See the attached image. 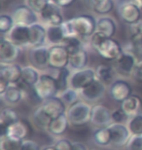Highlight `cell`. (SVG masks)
<instances>
[{"mask_svg":"<svg viewBox=\"0 0 142 150\" xmlns=\"http://www.w3.org/2000/svg\"><path fill=\"white\" fill-rule=\"evenodd\" d=\"M92 107L85 100H79L73 105L69 106L66 110V115L70 125L74 127H82L88 123H90Z\"/></svg>","mask_w":142,"mask_h":150,"instance_id":"6da1fadb","label":"cell"},{"mask_svg":"<svg viewBox=\"0 0 142 150\" xmlns=\"http://www.w3.org/2000/svg\"><path fill=\"white\" fill-rule=\"evenodd\" d=\"M36 97L41 100H46L48 98L56 97L59 93L57 79L50 74H41L38 82L33 88Z\"/></svg>","mask_w":142,"mask_h":150,"instance_id":"7a4b0ae2","label":"cell"},{"mask_svg":"<svg viewBox=\"0 0 142 150\" xmlns=\"http://www.w3.org/2000/svg\"><path fill=\"white\" fill-rule=\"evenodd\" d=\"M75 35L80 38L92 37L96 31L95 19L90 15H80L70 19Z\"/></svg>","mask_w":142,"mask_h":150,"instance_id":"3957f363","label":"cell"},{"mask_svg":"<svg viewBox=\"0 0 142 150\" xmlns=\"http://www.w3.org/2000/svg\"><path fill=\"white\" fill-rule=\"evenodd\" d=\"M101 58L107 61H115L121 56L124 51L117 40L109 37H104L93 48Z\"/></svg>","mask_w":142,"mask_h":150,"instance_id":"277c9868","label":"cell"},{"mask_svg":"<svg viewBox=\"0 0 142 150\" xmlns=\"http://www.w3.org/2000/svg\"><path fill=\"white\" fill-rule=\"evenodd\" d=\"M70 53L63 44L52 45L49 47V67L55 69H61L69 65Z\"/></svg>","mask_w":142,"mask_h":150,"instance_id":"5b68a950","label":"cell"},{"mask_svg":"<svg viewBox=\"0 0 142 150\" xmlns=\"http://www.w3.org/2000/svg\"><path fill=\"white\" fill-rule=\"evenodd\" d=\"M96 79L95 70L93 68H83V69L76 70L71 74L69 80V87L77 90L78 92L82 91L87 86H89L93 81Z\"/></svg>","mask_w":142,"mask_h":150,"instance_id":"8992f818","label":"cell"},{"mask_svg":"<svg viewBox=\"0 0 142 150\" xmlns=\"http://www.w3.org/2000/svg\"><path fill=\"white\" fill-rule=\"evenodd\" d=\"M110 131L111 134V146L114 148H123L126 147L131 134L129 132L128 126L125 124H118L112 123L107 127Z\"/></svg>","mask_w":142,"mask_h":150,"instance_id":"52a82bcc","label":"cell"},{"mask_svg":"<svg viewBox=\"0 0 142 150\" xmlns=\"http://www.w3.org/2000/svg\"><path fill=\"white\" fill-rule=\"evenodd\" d=\"M105 92H106V85H104L98 79H95L85 89L80 91V95L87 103H95L103 98Z\"/></svg>","mask_w":142,"mask_h":150,"instance_id":"ba28073f","label":"cell"},{"mask_svg":"<svg viewBox=\"0 0 142 150\" xmlns=\"http://www.w3.org/2000/svg\"><path fill=\"white\" fill-rule=\"evenodd\" d=\"M112 112L102 104H95L92 107L90 124L97 128H105L112 124Z\"/></svg>","mask_w":142,"mask_h":150,"instance_id":"9c48e42d","label":"cell"},{"mask_svg":"<svg viewBox=\"0 0 142 150\" xmlns=\"http://www.w3.org/2000/svg\"><path fill=\"white\" fill-rule=\"evenodd\" d=\"M15 21V25H20L30 26L34 23H37L38 17L31 8L28 5H20L15 9L12 15Z\"/></svg>","mask_w":142,"mask_h":150,"instance_id":"30bf717a","label":"cell"},{"mask_svg":"<svg viewBox=\"0 0 142 150\" xmlns=\"http://www.w3.org/2000/svg\"><path fill=\"white\" fill-rule=\"evenodd\" d=\"M136 59L129 52H123L117 59H115V70L122 76H131L134 74L136 67Z\"/></svg>","mask_w":142,"mask_h":150,"instance_id":"8fae6325","label":"cell"},{"mask_svg":"<svg viewBox=\"0 0 142 150\" xmlns=\"http://www.w3.org/2000/svg\"><path fill=\"white\" fill-rule=\"evenodd\" d=\"M20 55V48L10 39L2 38L0 42V61L1 64H14Z\"/></svg>","mask_w":142,"mask_h":150,"instance_id":"7c38bea8","label":"cell"},{"mask_svg":"<svg viewBox=\"0 0 142 150\" xmlns=\"http://www.w3.org/2000/svg\"><path fill=\"white\" fill-rule=\"evenodd\" d=\"M109 95L114 101L122 103L132 95V88L126 81L117 79L109 86Z\"/></svg>","mask_w":142,"mask_h":150,"instance_id":"4fadbf2b","label":"cell"},{"mask_svg":"<svg viewBox=\"0 0 142 150\" xmlns=\"http://www.w3.org/2000/svg\"><path fill=\"white\" fill-rule=\"evenodd\" d=\"M118 12H119V16L123 22L129 25H134L141 20V10L134 4H132L129 0L121 3L118 7Z\"/></svg>","mask_w":142,"mask_h":150,"instance_id":"5bb4252c","label":"cell"},{"mask_svg":"<svg viewBox=\"0 0 142 150\" xmlns=\"http://www.w3.org/2000/svg\"><path fill=\"white\" fill-rule=\"evenodd\" d=\"M29 62L36 69H45L49 67V48L46 46L33 47L28 55Z\"/></svg>","mask_w":142,"mask_h":150,"instance_id":"9a60e30c","label":"cell"},{"mask_svg":"<svg viewBox=\"0 0 142 150\" xmlns=\"http://www.w3.org/2000/svg\"><path fill=\"white\" fill-rule=\"evenodd\" d=\"M41 106L43 107L45 112H46L52 119L57 118V117L66 113L65 103H63L61 98L59 97H57V96L44 100L43 103L41 104Z\"/></svg>","mask_w":142,"mask_h":150,"instance_id":"2e32d148","label":"cell"},{"mask_svg":"<svg viewBox=\"0 0 142 150\" xmlns=\"http://www.w3.org/2000/svg\"><path fill=\"white\" fill-rule=\"evenodd\" d=\"M41 19L49 25H61L64 23L60 8L54 3H49L40 14Z\"/></svg>","mask_w":142,"mask_h":150,"instance_id":"e0dca14e","label":"cell"},{"mask_svg":"<svg viewBox=\"0 0 142 150\" xmlns=\"http://www.w3.org/2000/svg\"><path fill=\"white\" fill-rule=\"evenodd\" d=\"M9 39L19 47L28 46L30 44L29 26L15 25L12 30L9 32Z\"/></svg>","mask_w":142,"mask_h":150,"instance_id":"ac0fdd59","label":"cell"},{"mask_svg":"<svg viewBox=\"0 0 142 150\" xmlns=\"http://www.w3.org/2000/svg\"><path fill=\"white\" fill-rule=\"evenodd\" d=\"M30 125L26 120L20 119L19 121L12 124L7 128V134L6 137H10L13 139L25 140V139L29 134Z\"/></svg>","mask_w":142,"mask_h":150,"instance_id":"d6986e66","label":"cell"},{"mask_svg":"<svg viewBox=\"0 0 142 150\" xmlns=\"http://www.w3.org/2000/svg\"><path fill=\"white\" fill-rule=\"evenodd\" d=\"M23 67L17 64H1L0 77L4 78L11 84H16L22 80Z\"/></svg>","mask_w":142,"mask_h":150,"instance_id":"ffe728a7","label":"cell"},{"mask_svg":"<svg viewBox=\"0 0 142 150\" xmlns=\"http://www.w3.org/2000/svg\"><path fill=\"white\" fill-rule=\"evenodd\" d=\"M121 108L129 118L142 114V100L136 95H131L121 103Z\"/></svg>","mask_w":142,"mask_h":150,"instance_id":"44dd1931","label":"cell"},{"mask_svg":"<svg viewBox=\"0 0 142 150\" xmlns=\"http://www.w3.org/2000/svg\"><path fill=\"white\" fill-rule=\"evenodd\" d=\"M30 31V46L40 47L44 46L47 40V28H45L40 23H34L29 26Z\"/></svg>","mask_w":142,"mask_h":150,"instance_id":"7402d4cb","label":"cell"},{"mask_svg":"<svg viewBox=\"0 0 142 150\" xmlns=\"http://www.w3.org/2000/svg\"><path fill=\"white\" fill-rule=\"evenodd\" d=\"M69 124L70 123H69L67 115H66V113H64L57 117V118L52 119L47 132L54 137H60L67 131Z\"/></svg>","mask_w":142,"mask_h":150,"instance_id":"603a6c76","label":"cell"},{"mask_svg":"<svg viewBox=\"0 0 142 150\" xmlns=\"http://www.w3.org/2000/svg\"><path fill=\"white\" fill-rule=\"evenodd\" d=\"M88 62H89V55H88V52L84 48L70 54L69 67H70L71 69L80 70L83 69V68H86Z\"/></svg>","mask_w":142,"mask_h":150,"instance_id":"cb8c5ba5","label":"cell"},{"mask_svg":"<svg viewBox=\"0 0 142 150\" xmlns=\"http://www.w3.org/2000/svg\"><path fill=\"white\" fill-rule=\"evenodd\" d=\"M116 23L110 17H101L96 22V30L101 32L106 37L112 38L116 33Z\"/></svg>","mask_w":142,"mask_h":150,"instance_id":"d4e9b609","label":"cell"},{"mask_svg":"<svg viewBox=\"0 0 142 150\" xmlns=\"http://www.w3.org/2000/svg\"><path fill=\"white\" fill-rule=\"evenodd\" d=\"M88 6L98 15L110 13L115 7L114 0H86Z\"/></svg>","mask_w":142,"mask_h":150,"instance_id":"484cf974","label":"cell"},{"mask_svg":"<svg viewBox=\"0 0 142 150\" xmlns=\"http://www.w3.org/2000/svg\"><path fill=\"white\" fill-rule=\"evenodd\" d=\"M1 97L3 98V100H5V103L7 104L14 105V104L19 103L23 98L25 95H23V90L19 85L11 84L9 86V88L7 89V91Z\"/></svg>","mask_w":142,"mask_h":150,"instance_id":"4316f807","label":"cell"},{"mask_svg":"<svg viewBox=\"0 0 142 150\" xmlns=\"http://www.w3.org/2000/svg\"><path fill=\"white\" fill-rule=\"evenodd\" d=\"M51 121H52V118L45 112V110L41 105L34 109L32 113V122L38 129L48 131Z\"/></svg>","mask_w":142,"mask_h":150,"instance_id":"83f0119b","label":"cell"},{"mask_svg":"<svg viewBox=\"0 0 142 150\" xmlns=\"http://www.w3.org/2000/svg\"><path fill=\"white\" fill-rule=\"evenodd\" d=\"M19 120V114L16 110L11 108V107H5L1 110V113H0V129L7 130L9 126H11Z\"/></svg>","mask_w":142,"mask_h":150,"instance_id":"f1b7e54d","label":"cell"},{"mask_svg":"<svg viewBox=\"0 0 142 150\" xmlns=\"http://www.w3.org/2000/svg\"><path fill=\"white\" fill-rule=\"evenodd\" d=\"M66 38L61 25H49L47 28V41L53 45L62 44Z\"/></svg>","mask_w":142,"mask_h":150,"instance_id":"f546056e","label":"cell"},{"mask_svg":"<svg viewBox=\"0 0 142 150\" xmlns=\"http://www.w3.org/2000/svg\"><path fill=\"white\" fill-rule=\"evenodd\" d=\"M40 74L35 67H23L22 71V81L25 86L29 88H34L36 83L38 82Z\"/></svg>","mask_w":142,"mask_h":150,"instance_id":"4dcf8cb0","label":"cell"},{"mask_svg":"<svg viewBox=\"0 0 142 150\" xmlns=\"http://www.w3.org/2000/svg\"><path fill=\"white\" fill-rule=\"evenodd\" d=\"M96 79H98L104 85H111L114 82L113 68L106 64H99L95 69Z\"/></svg>","mask_w":142,"mask_h":150,"instance_id":"1f68e13d","label":"cell"},{"mask_svg":"<svg viewBox=\"0 0 142 150\" xmlns=\"http://www.w3.org/2000/svg\"><path fill=\"white\" fill-rule=\"evenodd\" d=\"M93 139L96 144L99 146H108L111 144V134L107 127L97 128L93 132Z\"/></svg>","mask_w":142,"mask_h":150,"instance_id":"d6a6232c","label":"cell"},{"mask_svg":"<svg viewBox=\"0 0 142 150\" xmlns=\"http://www.w3.org/2000/svg\"><path fill=\"white\" fill-rule=\"evenodd\" d=\"M70 70L68 67H63L59 70L57 76L56 77L59 92H63L64 90L69 88V80H70Z\"/></svg>","mask_w":142,"mask_h":150,"instance_id":"836d02e7","label":"cell"},{"mask_svg":"<svg viewBox=\"0 0 142 150\" xmlns=\"http://www.w3.org/2000/svg\"><path fill=\"white\" fill-rule=\"evenodd\" d=\"M59 98L65 103V105L69 107L79 101V93H78L77 90L69 87V88L61 92Z\"/></svg>","mask_w":142,"mask_h":150,"instance_id":"e575fe53","label":"cell"},{"mask_svg":"<svg viewBox=\"0 0 142 150\" xmlns=\"http://www.w3.org/2000/svg\"><path fill=\"white\" fill-rule=\"evenodd\" d=\"M23 140L16 139L10 137L1 139V150H22Z\"/></svg>","mask_w":142,"mask_h":150,"instance_id":"d590c367","label":"cell"},{"mask_svg":"<svg viewBox=\"0 0 142 150\" xmlns=\"http://www.w3.org/2000/svg\"><path fill=\"white\" fill-rule=\"evenodd\" d=\"M128 128L131 134H142V114L131 117L128 123Z\"/></svg>","mask_w":142,"mask_h":150,"instance_id":"8d00e7d4","label":"cell"},{"mask_svg":"<svg viewBox=\"0 0 142 150\" xmlns=\"http://www.w3.org/2000/svg\"><path fill=\"white\" fill-rule=\"evenodd\" d=\"M62 44L67 48L70 54L76 52V51L83 48V44H82V41H81V38L78 36L66 37Z\"/></svg>","mask_w":142,"mask_h":150,"instance_id":"74e56055","label":"cell"},{"mask_svg":"<svg viewBox=\"0 0 142 150\" xmlns=\"http://www.w3.org/2000/svg\"><path fill=\"white\" fill-rule=\"evenodd\" d=\"M15 25L13 17L7 14H2L0 16V31L1 33H7L12 30Z\"/></svg>","mask_w":142,"mask_h":150,"instance_id":"f35d334b","label":"cell"},{"mask_svg":"<svg viewBox=\"0 0 142 150\" xmlns=\"http://www.w3.org/2000/svg\"><path fill=\"white\" fill-rule=\"evenodd\" d=\"M131 41L142 40V20L129 25Z\"/></svg>","mask_w":142,"mask_h":150,"instance_id":"ab89813d","label":"cell"},{"mask_svg":"<svg viewBox=\"0 0 142 150\" xmlns=\"http://www.w3.org/2000/svg\"><path fill=\"white\" fill-rule=\"evenodd\" d=\"M126 150H142V134H131L126 145Z\"/></svg>","mask_w":142,"mask_h":150,"instance_id":"60d3db41","label":"cell"},{"mask_svg":"<svg viewBox=\"0 0 142 150\" xmlns=\"http://www.w3.org/2000/svg\"><path fill=\"white\" fill-rule=\"evenodd\" d=\"M50 0H26V5L32 9L35 13L41 14L42 11L47 7Z\"/></svg>","mask_w":142,"mask_h":150,"instance_id":"b9f144b4","label":"cell"},{"mask_svg":"<svg viewBox=\"0 0 142 150\" xmlns=\"http://www.w3.org/2000/svg\"><path fill=\"white\" fill-rule=\"evenodd\" d=\"M129 52L134 55L137 64L142 62V40L131 41Z\"/></svg>","mask_w":142,"mask_h":150,"instance_id":"7bdbcfd3","label":"cell"},{"mask_svg":"<svg viewBox=\"0 0 142 150\" xmlns=\"http://www.w3.org/2000/svg\"><path fill=\"white\" fill-rule=\"evenodd\" d=\"M129 117L125 113V111L121 108L115 109L112 111V122L118 124H125V122H129Z\"/></svg>","mask_w":142,"mask_h":150,"instance_id":"ee69618b","label":"cell"},{"mask_svg":"<svg viewBox=\"0 0 142 150\" xmlns=\"http://www.w3.org/2000/svg\"><path fill=\"white\" fill-rule=\"evenodd\" d=\"M55 147L57 150H72L73 149V142L66 139H60L55 143Z\"/></svg>","mask_w":142,"mask_h":150,"instance_id":"f6af8a7d","label":"cell"},{"mask_svg":"<svg viewBox=\"0 0 142 150\" xmlns=\"http://www.w3.org/2000/svg\"><path fill=\"white\" fill-rule=\"evenodd\" d=\"M22 150H40L38 143L31 139H25L23 142Z\"/></svg>","mask_w":142,"mask_h":150,"instance_id":"bcb514c9","label":"cell"},{"mask_svg":"<svg viewBox=\"0 0 142 150\" xmlns=\"http://www.w3.org/2000/svg\"><path fill=\"white\" fill-rule=\"evenodd\" d=\"M76 0H52L54 4L59 6V8H67L71 6Z\"/></svg>","mask_w":142,"mask_h":150,"instance_id":"7dc6e473","label":"cell"},{"mask_svg":"<svg viewBox=\"0 0 142 150\" xmlns=\"http://www.w3.org/2000/svg\"><path fill=\"white\" fill-rule=\"evenodd\" d=\"M134 77L138 81H142V62L136 64V67L134 68Z\"/></svg>","mask_w":142,"mask_h":150,"instance_id":"c3c4849f","label":"cell"},{"mask_svg":"<svg viewBox=\"0 0 142 150\" xmlns=\"http://www.w3.org/2000/svg\"><path fill=\"white\" fill-rule=\"evenodd\" d=\"M11 85V83L7 81L4 78L0 77V95H4V93L7 91V89L9 88V86Z\"/></svg>","mask_w":142,"mask_h":150,"instance_id":"681fc988","label":"cell"},{"mask_svg":"<svg viewBox=\"0 0 142 150\" xmlns=\"http://www.w3.org/2000/svg\"><path fill=\"white\" fill-rule=\"evenodd\" d=\"M72 150H90L88 146L82 142H73V149Z\"/></svg>","mask_w":142,"mask_h":150,"instance_id":"f907efd6","label":"cell"},{"mask_svg":"<svg viewBox=\"0 0 142 150\" xmlns=\"http://www.w3.org/2000/svg\"><path fill=\"white\" fill-rule=\"evenodd\" d=\"M132 4H134L136 7H138L140 9V10H142V0H129Z\"/></svg>","mask_w":142,"mask_h":150,"instance_id":"816d5d0a","label":"cell"},{"mask_svg":"<svg viewBox=\"0 0 142 150\" xmlns=\"http://www.w3.org/2000/svg\"><path fill=\"white\" fill-rule=\"evenodd\" d=\"M42 150H57V149L55 147V145H53V146H47V147H44Z\"/></svg>","mask_w":142,"mask_h":150,"instance_id":"f5cc1de1","label":"cell"},{"mask_svg":"<svg viewBox=\"0 0 142 150\" xmlns=\"http://www.w3.org/2000/svg\"><path fill=\"white\" fill-rule=\"evenodd\" d=\"M90 150H99V149H97V148H93V149H90Z\"/></svg>","mask_w":142,"mask_h":150,"instance_id":"db71d44e","label":"cell"}]
</instances>
